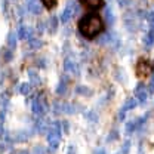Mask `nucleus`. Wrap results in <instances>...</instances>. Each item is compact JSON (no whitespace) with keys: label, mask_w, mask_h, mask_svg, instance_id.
I'll use <instances>...</instances> for the list:
<instances>
[{"label":"nucleus","mask_w":154,"mask_h":154,"mask_svg":"<svg viewBox=\"0 0 154 154\" xmlns=\"http://www.w3.org/2000/svg\"><path fill=\"white\" fill-rule=\"evenodd\" d=\"M31 34H33V33H31V28H30V27H25V25H21V27H19V30H18V37L19 38L27 40Z\"/></svg>","instance_id":"obj_8"},{"label":"nucleus","mask_w":154,"mask_h":154,"mask_svg":"<svg viewBox=\"0 0 154 154\" xmlns=\"http://www.w3.org/2000/svg\"><path fill=\"white\" fill-rule=\"evenodd\" d=\"M68 154H74V148H73V147H70V150H68Z\"/></svg>","instance_id":"obj_16"},{"label":"nucleus","mask_w":154,"mask_h":154,"mask_svg":"<svg viewBox=\"0 0 154 154\" xmlns=\"http://www.w3.org/2000/svg\"><path fill=\"white\" fill-rule=\"evenodd\" d=\"M19 92L22 95H28L30 94V83H22L21 88H19Z\"/></svg>","instance_id":"obj_13"},{"label":"nucleus","mask_w":154,"mask_h":154,"mask_svg":"<svg viewBox=\"0 0 154 154\" xmlns=\"http://www.w3.org/2000/svg\"><path fill=\"white\" fill-rule=\"evenodd\" d=\"M135 71L138 77H148L150 74H153L154 65L151 61L145 59V58H139L136 65H135Z\"/></svg>","instance_id":"obj_2"},{"label":"nucleus","mask_w":154,"mask_h":154,"mask_svg":"<svg viewBox=\"0 0 154 154\" xmlns=\"http://www.w3.org/2000/svg\"><path fill=\"white\" fill-rule=\"evenodd\" d=\"M135 95L136 98L139 99V102L141 104H144L145 101H147V96H148V91H147V88H145V85H138V88H136V91H135Z\"/></svg>","instance_id":"obj_6"},{"label":"nucleus","mask_w":154,"mask_h":154,"mask_svg":"<svg viewBox=\"0 0 154 154\" xmlns=\"http://www.w3.org/2000/svg\"><path fill=\"white\" fill-rule=\"evenodd\" d=\"M74 12H76V6H74V3H73V2H70V5L65 8V11H64V12H62V15H61V21H62V24L68 22L70 18L74 15Z\"/></svg>","instance_id":"obj_4"},{"label":"nucleus","mask_w":154,"mask_h":154,"mask_svg":"<svg viewBox=\"0 0 154 154\" xmlns=\"http://www.w3.org/2000/svg\"><path fill=\"white\" fill-rule=\"evenodd\" d=\"M77 28H79L80 34L85 38L92 40V38L98 37L104 31L105 25H104V19H102V17L99 14L89 12L85 17L80 18L79 24H77Z\"/></svg>","instance_id":"obj_1"},{"label":"nucleus","mask_w":154,"mask_h":154,"mask_svg":"<svg viewBox=\"0 0 154 154\" xmlns=\"http://www.w3.org/2000/svg\"><path fill=\"white\" fill-rule=\"evenodd\" d=\"M15 154H28L27 151H18V153H15Z\"/></svg>","instance_id":"obj_17"},{"label":"nucleus","mask_w":154,"mask_h":154,"mask_svg":"<svg viewBox=\"0 0 154 154\" xmlns=\"http://www.w3.org/2000/svg\"><path fill=\"white\" fill-rule=\"evenodd\" d=\"M144 43H145V46H147V48H151V46L154 45V28L153 30H150V31L145 34Z\"/></svg>","instance_id":"obj_10"},{"label":"nucleus","mask_w":154,"mask_h":154,"mask_svg":"<svg viewBox=\"0 0 154 154\" xmlns=\"http://www.w3.org/2000/svg\"><path fill=\"white\" fill-rule=\"evenodd\" d=\"M8 46L11 49H15V46H17V36H15V33H9V36H8Z\"/></svg>","instance_id":"obj_11"},{"label":"nucleus","mask_w":154,"mask_h":154,"mask_svg":"<svg viewBox=\"0 0 154 154\" xmlns=\"http://www.w3.org/2000/svg\"><path fill=\"white\" fill-rule=\"evenodd\" d=\"M135 105H136V99H135V98H131V99H129V101L123 105V108L120 110V117L123 119V117H125V113H126L129 108H134Z\"/></svg>","instance_id":"obj_9"},{"label":"nucleus","mask_w":154,"mask_h":154,"mask_svg":"<svg viewBox=\"0 0 154 154\" xmlns=\"http://www.w3.org/2000/svg\"><path fill=\"white\" fill-rule=\"evenodd\" d=\"M33 111H34V114H45L46 113V105H45V102H43V99L42 98H36L34 101H33Z\"/></svg>","instance_id":"obj_5"},{"label":"nucleus","mask_w":154,"mask_h":154,"mask_svg":"<svg viewBox=\"0 0 154 154\" xmlns=\"http://www.w3.org/2000/svg\"><path fill=\"white\" fill-rule=\"evenodd\" d=\"M25 2H27V9L31 14H34V15L40 14V3H38V0H25Z\"/></svg>","instance_id":"obj_7"},{"label":"nucleus","mask_w":154,"mask_h":154,"mask_svg":"<svg viewBox=\"0 0 154 154\" xmlns=\"http://www.w3.org/2000/svg\"><path fill=\"white\" fill-rule=\"evenodd\" d=\"M148 21H150L151 27L154 28V14H148Z\"/></svg>","instance_id":"obj_14"},{"label":"nucleus","mask_w":154,"mask_h":154,"mask_svg":"<svg viewBox=\"0 0 154 154\" xmlns=\"http://www.w3.org/2000/svg\"><path fill=\"white\" fill-rule=\"evenodd\" d=\"M80 3L89 11H96L104 6V0H80Z\"/></svg>","instance_id":"obj_3"},{"label":"nucleus","mask_w":154,"mask_h":154,"mask_svg":"<svg viewBox=\"0 0 154 154\" xmlns=\"http://www.w3.org/2000/svg\"><path fill=\"white\" fill-rule=\"evenodd\" d=\"M34 154H45V150H43V148H42V147H36V148H34Z\"/></svg>","instance_id":"obj_15"},{"label":"nucleus","mask_w":154,"mask_h":154,"mask_svg":"<svg viewBox=\"0 0 154 154\" xmlns=\"http://www.w3.org/2000/svg\"><path fill=\"white\" fill-rule=\"evenodd\" d=\"M40 2H42L43 6L48 8V9H54V8L58 5V0H40Z\"/></svg>","instance_id":"obj_12"}]
</instances>
